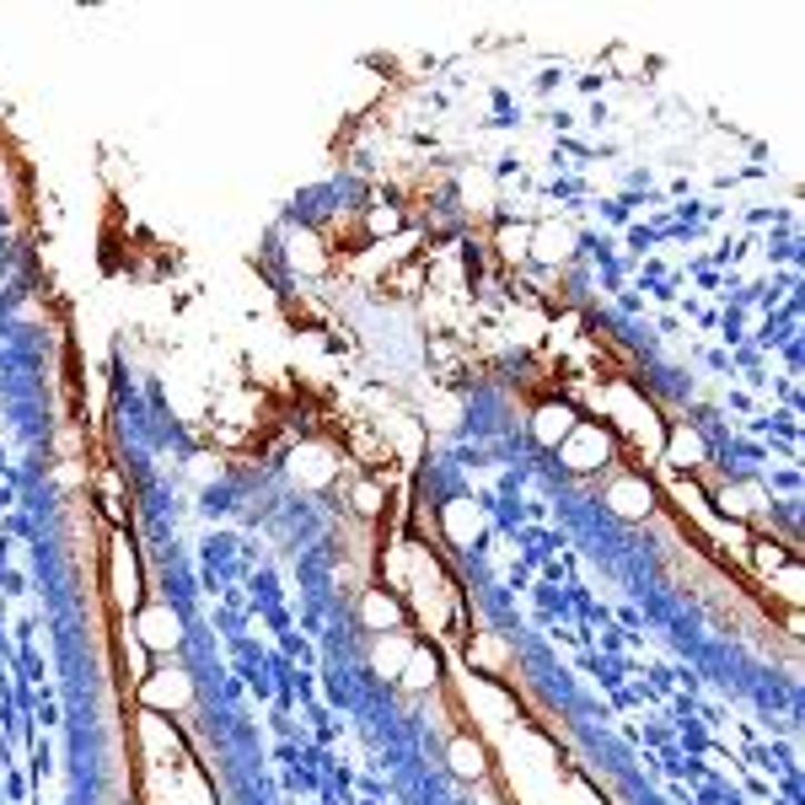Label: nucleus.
Masks as SVG:
<instances>
[{
  "label": "nucleus",
  "instance_id": "1",
  "mask_svg": "<svg viewBox=\"0 0 805 805\" xmlns=\"http://www.w3.org/2000/svg\"><path fill=\"white\" fill-rule=\"evenodd\" d=\"M607 457H613V435L602 430V425H575L569 440L558 446V463L569 467V473H596Z\"/></svg>",
  "mask_w": 805,
  "mask_h": 805
},
{
  "label": "nucleus",
  "instance_id": "2",
  "mask_svg": "<svg viewBox=\"0 0 805 805\" xmlns=\"http://www.w3.org/2000/svg\"><path fill=\"white\" fill-rule=\"evenodd\" d=\"M135 634H140V645L156 655H172L183 645V618L167 607V602H156V607H140V618H135Z\"/></svg>",
  "mask_w": 805,
  "mask_h": 805
},
{
  "label": "nucleus",
  "instance_id": "3",
  "mask_svg": "<svg viewBox=\"0 0 805 805\" xmlns=\"http://www.w3.org/2000/svg\"><path fill=\"white\" fill-rule=\"evenodd\" d=\"M440 527H446V537H451L457 548H478L489 516H484V505H473V499H451V505L440 510Z\"/></svg>",
  "mask_w": 805,
  "mask_h": 805
},
{
  "label": "nucleus",
  "instance_id": "4",
  "mask_svg": "<svg viewBox=\"0 0 805 805\" xmlns=\"http://www.w3.org/2000/svg\"><path fill=\"white\" fill-rule=\"evenodd\" d=\"M140 698L151 704V709H188V698H193V682L188 672H151V677L140 682Z\"/></svg>",
  "mask_w": 805,
  "mask_h": 805
},
{
  "label": "nucleus",
  "instance_id": "5",
  "mask_svg": "<svg viewBox=\"0 0 805 805\" xmlns=\"http://www.w3.org/2000/svg\"><path fill=\"white\" fill-rule=\"evenodd\" d=\"M580 425V414L569 408V402H543L537 414H531V440L537 446H548V451H558L564 440H569V430Z\"/></svg>",
  "mask_w": 805,
  "mask_h": 805
},
{
  "label": "nucleus",
  "instance_id": "6",
  "mask_svg": "<svg viewBox=\"0 0 805 805\" xmlns=\"http://www.w3.org/2000/svg\"><path fill=\"white\" fill-rule=\"evenodd\" d=\"M607 505H613V516H623V521H645L655 510V489L645 478H618V484L607 489Z\"/></svg>",
  "mask_w": 805,
  "mask_h": 805
},
{
  "label": "nucleus",
  "instance_id": "7",
  "mask_svg": "<svg viewBox=\"0 0 805 805\" xmlns=\"http://www.w3.org/2000/svg\"><path fill=\"white\" fill-rule=\"evenodd\" d=\"M290 473H296V484H307V489H322V484H334V451H322V446H301L296 457H290Z\"/></svg>",
  "mask_w": 805,
  "mask_h": 805
},
{
  "label": "nucleus",
  "instance_id": "8",
  "mask_svg": "<svg viewBox=\"0 0 805 805\" xmlns=\"http://www.w3.org/2000/svg\"><path fill=\"white\" fill-rule=\"evenodd\" d=\"M527 252L537 258V264H564V258L575 252V231H569V226H558V220H548V226H537V231H531Z\"/></svg>",
  "mask_w": 805,
  "mask_h": 805
},
{
  "label": "nucleus",
  "instance_id": "9",
  "mask_svg": "<svg viewBox=\"0 0 805 805\" xmlns=\"http://www.w3.org/2000/svg\"><path fill=\"white\" fill-rule=\"evenodd\" d=\"M360 618H366V628H376V634H392L402 623V607L392 590H366L360 596Z\"/></svg>",
  "mask_w": 805,
  "mask_h": 805
},
{
  "label": "nucleus",
  "instance_id": "10",
  "mask_svg": "<svg viewBox=\"0 0 805 805\" xmlns=\"http://www.w3.org/2000/svg\"><path fill=\"white\" fill-rule=\"evenodd\" d=\"M398 682L408 687V693H430L435 682H440V655H435V650H419V645H414V655H408V666L398 672Z\"/></svg>",
  "mask_w": 805,
  "mask_h": 805
},
{
  "label": "nucleus",
  "instance_id": "11",
  "mask_svg": "<svg viewBox=\"0 0 805 805\" xmlns=\"http://www.w3.org/2000/svg\"><path fill=\"white\" fill-rule=\"evenodd\" d=\"M408 655H414V639H408V634H398V628H392V634H387V639H381V645H376V672H381V677H398L402 666H408Z\"/></svg>",
  "mask_w": 805,
  "mask_h": 805
},
{
  "label": "nucleus",
  "instance_id": "12",
  "mask_svg": "<svg viewBox=\"0 0 805 805\" xmlns=\"http://www.w3.org/2000/svg\"><path fill=\"white\" fill-rule=\"evenodd\" d=\"M290 264H296L301 275H322V269H328V252H322V242H317L311 231H290Z\"/></svg>",
  "mask_w": 805,
  "mask_h": 805
},
{
  "label": "nucleus",
  "instance_id": "13",
  "mask_svg": "<svg viewBox=\"0 0 805 805\" xmlns=\"http://www.w3.org/2000/svg\"><path fill=\"white\" fill-rule=\"evenodd\" d=\"M484 768H489L484 746L473 742V736H457V742H451V774L457 778H484Z\"/></svg>",
  "mask_w": 805,
  "mask_h": 805
},
{
  "label": "nucleus",
  "instance_id": "14",
  "mask_svg": "<svg viewBox=\"0 0 805 805\" xmlns=\"http://www.w3.org/2000/svg\"><path fill=\"white\" fill-rule=\"evenodd\" d=\"M666 463H672V467H698V463H704V440H698L693 430H672Z\"/></svg>",
  "mask_w": 805,
  "mask_h": 805
},
{
  "label": "nucleus",
  "instance_id": "15",
  "mask_svg": "<svg viewBox=\"0 0 805 805\" xmlns=\"http://www.w3.org/2000/svg\"><path fill=\"white\" fill-rule=\"evenodd\" d=\"M366 226H371V237H392V231H402V210L398 205H376Z\"/></svg>",
  "mask_w": 805,
  "mask_h": 805
},
{
  "label": "nucleus",
  "instance_id": "16",
  "mask_svg": "<svg viewBox=\"0 0 805 805\" xmlns=\"http://www.w3.org/2000/svg\"><path fill=\"white\" fill-rule=\"evenodd\" d=\"M355 510H360V516H376V510H381V489H376V484H360V489H355Z\"/></svg>",
  "mask_w": 805,
  "mask_h": 805
},
{
  "label": "nucleus",
  "instance_id": "17",
  "mask_svg": "<svg viewBox=\"0 0 805 805\" xmlns=\"http://www.w3.org/2000/svg\"><path fill=\"white\" fill-rule=\"evenodd\" d=\"M527 242H531V231H521V226H516V231H499V248L505 252H527Z\"/></svg>",
  "mask_w": 805,
  "mask_h": 805
},
{
  "label": "nucleus",
  "instance_id": "18",
  "mask_svg": "<svg viewBox=\"0 0 805 805\" xmlns=\"http://www.w3.org/2000/svg\"><path fill=\"white\" fill-rule=\"evenodd\" d=\"M0 285H6V279H0Z\"/></svg>",
  "mask_w": 805,
  "mask_h": 805
}]
</instances>
